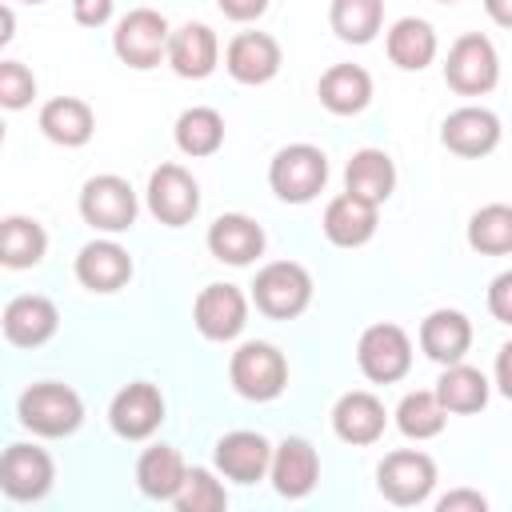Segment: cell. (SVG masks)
Here are the masks:
<instances>
[{
    "mask_svg": "<svg viewBox=\"0 0 512 512\" xmlns=\"http://www.w3.org/2000/svg\"><path fill=\"white\" fill-rule=\"evenodd\" d=\"M16 416H20V424L28 432L48 436V440H60V436H72L84 424V400L68 384L40 380V384L24 388V396L16 404Z\"/></svg>",
    "mask_w": 512,
    "mask_h": 512,
    "instance_id": "obj_1",
    "label": "cell"
},
{
    "mask_svg": "<svg viewBox=\"0 0 512 512\" xmlns=\"http://www.w3.org/2000/svg\"><path fill=\"white\" fill-rule=\"evenodd\" d=\"M228 380H232V388H236L244 400L264 404V400H276V396L284 392V384H288V360H284V352H280L276 344H268V340H248V344H240V348L232 352V360H228Z\"/></svg>",
    "mask_w": 512,
    "mask_h": 512,
    "instance_id": "obj_2",
    "label": "cell"
},
{
    "mask_svg": "<svg viewBox=\"0 0 512 512\" xmlns=\"http://www.w3.org/2000/svg\"><path fill=\"white\" fill-rule=\"evenodd\" d=\"M268 184L284 204H308L328 184V156L316 144H288L272 156Z\"/></svg>",
    "mask_w": 512,
    "mask_h": 512,
    "instance_id": "obj_3",
    "label": "cell"
},
{
    "mask_svg": "<svg viewBox=\"0 0 512 512\" xmlns=\"http://www.w3.org/2000/svg\"><path fill=\"white\" fill-rule=\"evenodd\" d=\"M252 300L272 320H292L312 304V276L296 260H272L252 280Z\"/></svg>",
    "mask_w": 512,
    "mask_h": 512,
    "instance_id": "obj_4",
    "label": "cell"
},
{
    "mask_svg": "<svg viewBox=\"0 0 512 512\" xmlns=\"http://www.w3.org/2000/svg\"><path fill=\"white\" fill-rule=\"evenodd\" d=\"M444 80L460 96H484V92H492L496 80H500V56H496L492 40L480 36V32L456 36L452 48H448V60H444Z\"/></svg>",
    "mask_w": 512,
    "mask_h": 512,
    "instance_id": "obj_5",
    "label": "cell"
},
{
    "mask_svg": "<svg viewBox=\"0 0 512 512\" xmlns=\"http://www.w3.org/2000/svg\"><path fill=\"white\" fill-rule=\"evenodd\" d=\"M168 40H172V28H168L164 12H156V8H132L112 32L116 56L140 72L168 60Z\"/></svg>",
    "mask_w": 512,
    "mask_h": 512,
    "instance_id": "obj_6",
    "label": "cell"
},
{
    "mask_svg": "<svg viewBox=\"0 0 512 512\" xmlns=\"http://www.w3.org/2000/svg\"><path fill=\"white\" fill-rule=\"evenodd\" d=\"M376 488L384 500H392L400 508L424 504L436 488V460L428 452H416V448L388 452L376 468Z\"/></svg>",
    "mask_w": 512,
    "mask_h": 512,
    "instance_id": "obj_7",
    "label": "cell"
},
{
    "mask_svg": "<svg viewBox=\"0 0 512 512\" xmlns=\"http://www.w3.org/2000/svg\"><path fill=\"white\" fill-rule=\"evenodd\" d=\"M136 192L124 176L100 172L80 188V216L100 232H128L136 224Z\"/></svg>",
    "mask_w": 512,
    "mask_h": 512,
    "instance_id": "obj_8",
    "label": "cell"
},
{
    "mask_svg": "<svg viewBox=\"0 0 512 512\" xmlns=\"http://www.w3.org/2000/svg\"><path fill=\"white\" fill-rule=\"evenodd\" d=\"M356 364L372 384H392L412 368V340L400 324H372L360 332Z\"/></svg>",
    "mask_w": 512,
    "mask_h": 512,
    "instance_id": "obj_9",
    "label": "cell"
},
{
    "mask_svg": "<svg viewBox=\"0 0 512 512\" xmlns=\"http://www.w3.org/2000/svg\"><path fill=\"white\" fill-rule=\"evenodd\" d=\"M148 212L168 228H180L200 212V184L184 164H160L148 176Z\"/></svg>",
    "mask_w": 512,
    "mask_h": 512,
    "instance_id": "obj_10",
    "label": "cell"
},
{
    "mask_svg": "<svg viewBox=\"0 0 512 512\" xmlns=\"http://www.w3.org/2000/svg\"><path fill=\"white\" fill-rule=\"evenodd\" d=\"M52 480H56V464L44 448H36V444H8L4 448L0 488H4L8 500H20V504L40 500V496H48Z\"/></svg>",
    "mask_w": 512,
    "mask_h": 512,
    "instance_id": "obj_11",
    "label": "cell"
},
{
    "mask_svg": "<svg viewBox=\"0 0 512 512\" xmlns=\"http://www.w3.org/2000/svg\"><path fill=\"white\" fill-rule=\"evenodd\" d=\"M164 420V396L156 384L148 380H132L128 388H120L112 396V408H108V424L116 436L124 440H148Z\"/></svg>",
    "mask_w": 512,
    "mask_h": 512,
    "instance_id": "obj_12",
    "label": "cell"
},
{
    "mask_svg": "<svg viewBox=\"0 0 512 512\" xmlns=\"http://www.w3.org/2000/svg\"><path fill=\"white\" fill-rule=\"evenodd\" d=\"M192 320L204 340H232L248 324V296L236 284H208L192 304Z\"/></svg>",
    "mask_w": 512,
    "mask_h": 512,
    "instance_id": "obj_13",
    "label": "cell"
},
{
    "mask_svg": "<svg viewBox=\"0 0 512 512\" xmlns=\"http://www.w3.org/2000/svg\"><path fill=\"white\" fill-rule=\"evenodd\" d=\"M272 452H276V448H272L260 432L236 428V432H228V436L216 440L212 460H216V472H220V476H228V480H236V484H256V480L268 476Z\"/></svg>",
    "mask_w": 512,
    "mask_h": 512,
    "instance_id": "obj_14",
    "label": "cell"
},
{
    "mask_svg": "<svg viewBox=\"0 0 512 512\" xmlns=\"http://www.w3.org/2000/svg\"><path fill=\"white\" fill-rule=\"evenodd\" d=\"M268 476H272V488L284 500H304L320 480V456L304 436H284L272 452Z\"/></svg>",
    "mask_w": 512,
    "mask_h": 512,
    "instance_id": "obj_15",
    "label": "cell"
},
{
    "mask_svg": "<svg viewBox=\"0 0 512 512\" xmlns=\"http://www.w3.org/2000/svg\"><path fill=\"white\" fill-rule=\"evenodd\" d=\"M440 144L448 152H456V156H488L500 144V120L488 108L464 104V108H456V112L444 116Z\"/></svg>",
    "mask_w": 512,
    "mask_h": 512,
    "instance_id": "obj_16",
    "label": "cell"
},
{
    "mask_svg": "<svg viewBox=\"0 0 512 512\" xmlns=\"http://www.w3.org/2000/svg\"><path fill=\"white\" fill-rule=\"evenodd\" d=\"M224 68L240 84H268L280 72V44L268 32H236L224 48Z\"/></svg>",
    "mask_w": 512,
    "mask_h": 512,
    "instance_id": "obj_17",
    "label": "cell"
},
{
    "mask_svg": "<svg viewBox=\"0 0 512 512\" xmlns=\"http://www.w3.org/2000/svg\"><path fill=\"white\" fill-rule=\"evenodd\" d=\"M56 328H60V312L48 296H36V292L12 296L4 308V336L16 348H40L56 336Z\"/></svg>",
    "mask_w": 512,
    "mask_h": 512,
    "instance_id": "obj_18",
    "label": "cell"
},
{
    "mask_svg": "<svg viewBox=\"0 0 512 512\" xmlns=\"http://www.w3.org/2000/svg\"><path fill=\"white\" fill-rule=\"evenodd\" d=\"M208 252L220 260V264H252L256 256H264V228L244 216V212H224L208 224Z\"/></svg>",
    "mask_w": 512,
    "mask_h": 512,
    "instance_id": "obj_19",
    "label": "cell"
},
{
    "mask_svg": "<svg viewBox=\"0 0 512 512\" xmlns=\"http://www.w3.org/2000/svg\"><path fill=\"white\" fill-rule=\"evenodd\" d=\"M384 424H388V412H384L380 396H372L364 388L344 392L332 408V432L344 444H376L384 436Z\"/></svg>",
    "mask_w": 512,
    "mask_h": 512,
    "instance_id": "obj_20",
    "label": "cell"
},
{
    "mask_svg": "<svg viewBox=\"0 0 512 512\" xmlns=\"http://www.w3.org/2000/svg\"><path fill=\"white\" fill-rule=\"evenodd\" d=\"M216 60H220V40L208 24H180L168 40V64L176 76L184 80H204L216 72Z\"/></svg>",
    "mask_w": 512,
    "mask_h": 512,
    "instance_id": "obj_21",
    "label": "cell"
},
{
    "mask_svg": "<svg viewBox=\"0 0 512 512\" xmlns=\"http://www.w3.org/2000/svg\"><path fill=\"white\" fill-rule=\"evenodd\" d=\"M376 208L380 204H372V200H360V196H352V192H340V196H332L328 200V208H324V236L336 244V248H360V244H368L372 236H376Z\"/></svg>",
    "mask_w": 512,
    "mask_h": 512,
    "instance_id": "obj_22",
    "label": "cell"
},
{
    "mask_svg": "<svg viewBox=\"0 0 512 512\" xmlns=\"http://www.w3.org/2000/svg\"><path fill=\"white\" fill-rule=\"evenodd\" d=\"M76 280L88 292H116L132 280V256L116 240H92L76 256Z\"/></svg>",
    "mask_w": 512,
    "mask_h": 512,
    "instance_id": "obj_23",
    "label": "cell"
},
{
    "mask_svg": "<svg viewBox=\"0 0 512 512\" xmlns=\"http://www.w3.org/2000/svg\"><path fill=\"white\" fill-rule=\"evenodd\" d=\"M420 348L436 364H456L472 348V320L456 308H436L420 324Z\"/></svg>",
    "mask_w": 512,
    "mask_h": 512,
    "instance_id": "obj_24",
    "label": "cell"
},
{
    "mask_svg": "<svg viewBox=\"0 0 512 512\" xmlns=\"http://www.w3.org/2000/svg\"><path fill=\"white\" fill-rule=\"evenodd\" d=\"M316 96L320 104L332 112V116H356L368 108L372 100V76L360 68V64H332L320 84H316Z\"/></svg>",
    "mask_w": 512,
    "mask_h": 512,
    "instance_id": "obj_25",
    "label": "cell"
},
{
    "mask_svg": "<svg viewBox=\"0 0 512 512\" xmlns=\"http://www.w3.org/2000/svg\"><path fill=\"white\" fill-rule=\"evenodd\" d=\"M384 48H388V60L396 64V68H404V72H420V68H428L432 60H436V28L428 24V20H420V16H400L392 28H388V40H384Z\"/></svg>",
    "mask_w": 512,
    "mask_h": 512,
    "instance_id": "obj_26",
    "label": "cell"
},
{
    "mask_svg": "<svg viewBox=\"0 0 512 512\" xmlns=\"http://www.w3.org/2000/svg\"><path fill=\"white\" fill-rule=\"evenodd\" d=\"M40 132H44L52 144H60V148H80V144L92 140L96 116H92V108H88L84 100H76V96H56V100H48V104L40 108Z\"/></svg>",
    "mask_w": 512,
    "mask_h": 512,
    "instance_id": "obj_27",
    "label": "cell"
},
{
    "mask_svg": "<svg viewBox=\"0 0 512 512\" xmlns=\"http://www.w3.org/2000/svg\"><path fill=\"white\" fill-rule=\"evenodd\" d=\"M392 188H396V164L388 152H380V148L352 152V160L344 168V192L372 200V204H384L392 196Z\"/></svg>",
    "mask_w": 512,
    "mask_h": 512,
    "instance_id": "obj_28",
    "label": "cell"
},
{
    "mask_svg": "<svg viewBox=\"0 0 512 512\" xmlns=\"http://www.w3.org/2000/svg\"><path fill=\"white\" fill-rule=\"evenodd\" d=\"M184 476H188V464L172 444H152L136 460V484L148 500H176Z\"/></svg>",
    "mask_w": 512,
    "mask_h": 512,
    "instance_id": "obj_29",
    "label": "cell"
},
{
    "mask_svg": "<svg viewBox=\"0 0 512 512\" xmlns=\"http://www.w3.org/2000/svg\"><path fill=\"white\" fill-rule=\"evenodd\" d=\"M436 396L448 412L456 416H468V412H480L488 404V376L464 360L456 364H444L440 380H436Z\"/></svg>",
    "mask_w": 512,
    "mask_h": 512,
    "instance_id": "obj_30",
    "label": "cell"
},
{
    "mask_svg": "<svg viewBox=\"0 0 512 512\" xmlns=\"http://www.w3.org/2000/svg\"><path fill=\"white\" fill-rule=\"evenodd\" d=\"M48 252V232L32 216H4L0 220V260L4 268H32Z\"/></svg>",
    "mask_w": 512,
    "mask_h": 512,
    "instance_id": "obj_31",
    "label": "cell"
},
{
    "mask_svg": "<svg viewBox=\"0 0 512 512\" xmlns=\"http://www.w3.org/2000/svg\"><path fill=\"white\" fill-rule=\"evenodd\" d=\"M224 144V116L208 104L184 108L176 116V148L184 156H212Z\"/></svg>",
    "mask_w": 512,
    "mask_h": 512,
    "instance_id": "obj_32",
    "label": "cell"
},
{
    "mask_svg": "<svg viewBox=\"0 0 512 512\" xmlns=\"http://www.w3.org/2000/svg\"><path fill=\"white\" fill-rule=\"evenodd\" d=\"M444 420H448V408L440 404L436 388H416L408 392L400 404H396V428L408 436V440H432L444 432Z\"/></svg>",
    "mask_w": 512,
    "mask_h": 512,
    "instance_id": "obj_33",
    "label": "cell"
},
{
    "mask_svg": "<svg viewBox=\"0 0 512 512\" xmlns=\"http://www.w3.org/2000/svg\"><path fill=\"white\" fill-rule=\"evenodd\" d=\"M328 24L344 44H368L384 24V0H332Z\"/></svg>",
    "mask_w": 512,
    "mask_h": 512,
    "instance_id": "obj_34",
    "label": "cell"
},
{
    "mask_svg": "<svg viewBox=\"0 0 512 512\" xmlns=\"http://www.w3.org/2000/svg\"><path fill=\"white\" fill-rule=\"evenodd\" d=\"M468 244L484 256L512 252V204H484L468 220Z\"/></svg>",
    "mask_w": 512,
    "mask_h": 512,
    "instance_id": "obj_35",
    "label": "cell"
},
{
    "mask_svg": "<svg viewBox=\"0 0 512 512\" xmlns=\"http://www.w3.org/2000/svg\"><path fill=\"white\" fill-rule=\"evenodd\" d=\"M172 504H176V512H224L228 508V492L208 468H188V476H184V484H180Z\"/></svg>",
    "mask_w": 512,
    "mask_h": 512,
    "instance_id": "obj_36",
    "label": "cell"
},
{
    "mask_svg": "<svg viewBox=\"0 0 512 512\" xmlns=\"http://www.w3.org/2000/svg\"><path fill=\"white\" fill-rule=\"evenodd\" d=\"M32 96H36V76L20 60H0V104L16 112L32 104Z\"/></svg>",
    "mask_w": 512,
    "mask_h": 512,
    "instance_id": "obj_37",
    "label": "cell"
},
{
    "mask_svg": "<svg viewBox=\"0 0 512 512\" xmlns=\"http://www.w3.org/2000/svg\"><path fill=\"white\" fill-rule=\"evenodd\" d=\"M488 312H492L500 324H512V268L500 272V276L488 284Z\"/></svg>",
    "mask_w": 512,
    "mask_h": 512,
    "instance_id": "obj_38",
    "label": "cell"
},
{
    "mask_svg": "<svg viewBox=\"0 0 512 512\" xmlns=\"http://www.w3.org/2000/svg\"><path fill=\"white\" fill-rule=\"evenodd\" d=\"M436 508H440V512H484V508H488V500H484L480 492H472V488H456V492L440 496V500H436Z\"/></svg>",
    "mask_w": 512,
    "mask_h": 512,
    "instance_id": "obj_39",
    "label": "cell"
},
{
    "mask_svg": "<svg viewBox=\"0 0 512 512\" xmlns=\"http://www.w3.org/2000/svg\"><path fill=\"white\" fill-rule=\"evenodd\" d=\"M72 16L84 28H100L112 16V0H72Z\"/></svg>",
    "mask_w": 512,
    "mask_h": 512,
    "instance_id": "obj_40",
    "label": "cell"
},
{
    "mask_svg": "<svg viewBox=\"0 0 512 512\" xmlns=\"http://www.w3.org/2000/svg\"><path fill=\"white\" fill-rule=\"evenodd\" d=\"M220 4V12L228 16V20H236V24H248V20H256V16H264V8H268V0H216Z\"/></svg>",
    "mask_w": 512,
    "mask_h": 512,
    "instance_id": "obj_41",
    "label": "cell"
},
{
    "mask_svg": "<svg viewBox=\"0 0 512 512\" xmlns=\"http://www.w3.org/2000/svg\"><path fill=\"white\" fill-rule=\"evenodd\" d=\"M496 384H500V392L512 400V340L500 348V356H496Z\"/></svg>",
    "mask_w": 512,
    "mask_h": 512,
    "instance_id": "obj_42",
    "label": "cell"
},
{
    "mask_svg": "<svg viewBox=\"0 0 512 512\" xmlns=\"http://www.w3.org/2000/svg\"><path fill=\"white\" fill-rule=\"evenodd\" d=\"M484 12H488L500 28H512V0H484Z\"/></svg>",
    "mask_w": 512,
    "mask_h": 512,
    "instance_id": "obj_43",
    "label": "cell"
},
{
    "mask_svg": "<svg viewBox=\"0 0 512 512\" xmlns=\"http://www.w3.org/2000/svg\"><path fill=\"white\" fill-rule=\"evenodd\" d=\"M436 4H460V0H436Z\"/></svg>",
    "mask_w": 512,
    "mask_h": 512,
    "instance_id": "obj_44",
    "label": "cell"
},
{
    "mask_svg": "<svg viewBox=\"0 0 512 512\" xmlns=\"http://www.w3.org/2000/svg\"><path fill=\"white\" fill-rule=\"evenodd\" d=\"M24 4H44V0H24Z\"/></svg>",
    "mask_w": 512,
    "mask_h": 512,
    "instance_id": "obj_45",
    "label": "cell"
}]
</instances>
